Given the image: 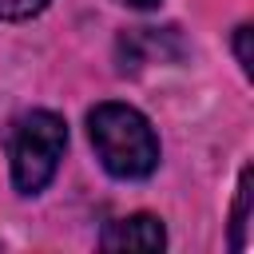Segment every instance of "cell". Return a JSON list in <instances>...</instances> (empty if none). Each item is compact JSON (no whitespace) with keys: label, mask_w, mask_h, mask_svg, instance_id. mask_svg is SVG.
Segmentation results:
<instances>
[{"label":"cell","mask_w":254,"mask_h":254,"mask_svg":"<svg viewBox=\"0 0 254 254\" xmlns=\"http://www.w3.org/2000/svg\"><path fill=\"white\" fill-rule=\"evenodd\" d=\"M234 52H238V64H242V71L250 75V24H238L234 28Z\"/></svg>","instance_id":"7"},{"label":"cell","mask_w":254,"mask_h":254,"mask_svg":"<svg viewBox=\"0 0 254 254\" xmlns=\"http://www.w3.org/2000/svg\"><path fill=\"white\" fill-rule=\"evenodd\" d=\"M87 135L107 175L147 179L159 167V139L143 111L127 103H95L87 111Z\"/></svg>","instance_id":"1"},{"label":"cell","mask_w":254,"mask_h":254,"mask_svg":"<svg viewBox=\"0 0 254 254\" xmlns=\"http://www.w3.org/2000/svg\"><path fill=\"white\" fill-rule=\"evenodd\" d=\"M67 147V123L56 111H28L16 127H12V187L20 194H40Z\"/></svg>","instance_id":"2"},{"label":"cell","mask_w":254,"mask_h":254,"mask_svg":"<svg viewBox=\"0 0 254 254\" xmlns=\"http://www.w3.org/2000/svg\"><path fill=\"white\" fill-rule=\"evenodd\" d=\"M103 250H163L167 246V230L155 214H127L107 222V230L99 234Z\"/></svg>","instance_id":"3"},{"label":"cell","mask_w":254,"mask_h":254,"mask_svg":"<svg viewBox=\"0 0 254 254\" xmlns=\"http://www.w3.org/2000/svg\"><path fill=\"white\" fill-rule=\"evenodd\" d=\"M250 167H242L238 175V194H234V234H230V246L234 250H246L250 246Z\"/></svg>","instance_id":"5"},{"label":"cell","mask_w":254,"mask_h":254,"mask_svg":"<svg viewBox=\"0 0 254 254\" xmlns=\"http://www.w3.org/2000/svg\"><path fill=\"white\" fill-rule=\"evenodd\" d=\"M44 8H48V0H0V20H28Z\"/></svg>","instance_id":"6"},{"label":"cell","mask_w":254,"mask_h":254,"mask_svg":"<svg viewBox=\"0 0 254 254\" xmlns=\"http://www.w3.org/2000/svg\"><path fill=\"white\" fill-rule=\"evenodd\" d=\"M119 4H127V8H155L159 0H119Z\"/></svg>","instance_id":"8"},{"label":"cell","mask_w":254,"mask_h":254,"mask_svg":"<svg viewBox=\"0 0 254 254\" xmlns=\"http://www.w3.org/2000/svg\"><path fill=\"white\" fill-rule=\"evenodd\" d=\"M171 32H175V28H135L131 36H123V40H119V52L135 60L131 67L151 64L155 56H163V40H167Z\"/></svg>","instance_id":"4"}]
</instances>
